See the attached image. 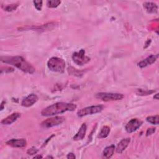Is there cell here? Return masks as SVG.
<instances>
[{"mask_svg":"<svg viewBox=\"0 0 159 159\" xmlns=\"http://www.w3.org/2000/svg\"><path fill=\"white\" fill-rule=\"evenodd\" d=\"M142 123V121L138 119H132L125 125V129L127 132L132 133L139 129Z\"/></svg>","mask_w":159,"mask_h":159,"instance_id":"obj_8","label":"cell"},{"mask_svg":"<svg viewBox=\"0 0 159 159\" xmlns=\"http://www.w3.org/2000/svg\"><path fill=\"white\" fill-rule=\"evenodd\" d=\"M155 92V90H145V89L143 90L142 89H138L136 91V94L140 96H146V95L151 94Z\"/></svg>","mask_w":159,"mask_h":159,"instance_id":"obj_20","label":"cell"},{"mask_svg":"<svg viewBox=\"0 0 159 159\" xmlns=\"http://www.w3.org/2000/svg\"><path fill=\"white\" fill-rule=\"evenodd\" d=\"M155 130H156V129H155V128H154V127L148 128V129L147 130V132H146V135H147V136H148V135H150L153 134L155 132Z\"/></svg>","mask_w":159,"mask_h":159,"instance_id":"obj_24","label":"cell"},{"mask_svg":"<svg viewBox=\"0 0 159 159\" xmlns=\"http://www.w3.org/2000/svg\"><path fill=\"white\" fill-rule=\"evenodd\" d=\"M86 129H87V127L86 124H83L81 125V126L80 127L78 132L76 134V135L73 137V140H82L86 134Z\"/></svg>","mask_w":159,"mask_h":159,"instance_id":"obj_14","label":"cell"},{"mask_svg":"<svg viewBox=\"0 0 159 159\" xmlns=\"http://www.w3.org/2000/svg\"><path fill=\"white\" fill-rule=\"evenodd\" d=\"M4 104H5V101H2L1 102V111H2L4 109Z\"/></svg>","mask_w":159,"mask_h":159,"instance_id":"obj_26","label":"cell"},{"mask_svg":"<svg viewBox=\"0 0 159 159\" xmlns=\"http://www.w3.org/2000/svg\"><path fill=\"white\" fill-rule=\"evenodd\" d=\"M19 6V4L18 3H14V4H8V5H4V6H2V8L7 12H11L13 11L14 10H16L17 7Z\"/></svg>","mask_w":159,"mask_h":159,"instance_id":"obj_19","label":"cell"},{"mask_svg":"<svg viewBox=\"0 0 159 159\" xmlns=\"http://www.w3.org/2000/svg\"><path fill=\"white\" fill-rule=\"evenodd\" d=\"M20 117V114L19 112H14L11 115L8 116L4 119H2L1 122L2 125H10L15 122L19 117Z\"/></svg>","mask_w":159,"mask_h":159,"instance_id":"obj_12","label":"cell"},{"mask_svg":"<svg viewBox=\"0 0 159 159\" xmlns=\"http://www.w3.org/2000/svg\"><path fill=\"white\" fill-rule=\"evenodd\" d=\"M115 146L114 145H111L106 147L102 152V156L105 158H110L114 154L115 150Z\"/></svg>","mask_w":159,"mask_h":159,"instance_id":"obj_16","label":"cell"},{"mask_svg":"<svg viewBox=\"0 0 159 159\" xmlns=\"http://www.w3.org/2000/svg\"><path fill=\"white\" fill-rule=\"evenodd\" d=\"M158 55H151L145 59L142 60L138 63V66L140 68H144L155 63L158 58Z\"/></svg>","mask_w":159,"mask_h":159,"instance_id":"obj_11","label":"cell"},{"mask_svg":"<svg viewBox=\"0 0 159 159\" xmlns=\"http://www.w3.org/2000/svg\"><path fill=\"white\" fill-rule=\"evenodd\" d=\"M37 152H38V150L36 148H35V147H32V148H29L28 150H27V153L29 154V155H35V154H36L37 153Z\"/></svg>","mask_w":159,"mask_h":159,"instance_id":"obj_23","label":"cell"},{"mask_svg":"<svg viewBox=\"0 0 159 159\" xmlns=\"http://www.w3.org/2000/svg\"><path fill=\"white\" fill-rule=\"evenodd\" d=\"M42 1H34L33 3L34 4V6L35 7V8L38 10V11H40L42 9Z\"/></svg>","mask_w":159,"mask_h":159,"instance_id":"obj_22","label":"cell"},{"mask_svg":"<svg viewBox=\"0 0 159 159\" xmlns=\"http://www.w3.org/2000/svg\"><path fill=\"white\" fill-rule=\"evenodd\" d=\"M104 106L102 105H95L84 107L77 112V116L80 117H84L88 115H91L96 113H99L102 111Z\"/></svg>","mask_w":159,"mask_h":159,"instance_id":"obj_5","label":"cell"},{"mask_svg":"<svg viewBox=\"0 0 159 159\" xmlns=\"http://www.w3.org/2000/svg\"><path fill=\"white\" fill-rule=\"evenodd\" d=\"M143 7L145 10L150 14L157 13L158 11L157 5L152 2H145L143 3Z\"/></svg>","mask_w":159,"mask_h":159,"instance_id":"obj_15","label":"cell"},{"mask_svg":"<svg viewBox=\"0 0 159 159\" xmlns=\"http://www.w3.org/2000/svg\"><path fill=\"white\" fill-rule=\"evenodd\" d=\"M76 108V105L75 104L59 102L43 109L41 111V115L42 116H52L67 111H73Z\"/></svg>","mask_w":159,"mask_h":159,"instance_id":"obj_2","label":"cell"},{"mask_svg":"<svg viewBox=\"0 0 159 159\" xmlns=\"http://www.w3.org/2000/svg\"><path fill=\"white\" fill-rule=\"evenodd\" d=\"M61 3L60 1H56V0H52V1H47V6L48 7L50 8H55L58 7Z\"/></svg>","mask_w":159,"mask_h":159,"instance_id":"obj_21","label":"cell"},{"mask_svg":"<svg viewBox=\"0 0 159 159\" xmlns=\"http://www.w3.org/2000/svg\"><path fill=\"white\" fill-rule=\"evenodd\" d=\"M38 99H39V98L36 94H30L22 100L21 102V105L23 107H29L33 106L38 101Z\"/></svg>","mask_w":159,"mask_h":159,"instance_id":"obj_9","label":"cell"},{"mask_svg":"<svg viewBox=\"0 0 159 159\" xmlns=\"http://www.w3.org/2000/svg\"><path fill=\"white\" fill-rule=\"evenodd\" d=\"M7 145H9L14 148H22L26 146L27 141L24 139H11L6 142Z\"/></svg>","mask_w":159,"mask_h":159,"instance_id":"obj_10","label":"cell"},{"mask_svg":"<svg viewBox=\"0 0 159 159\" xmlns=\"http://www.w3.org/2000/svg\"><path fill=\"white\" fill-rule=\"evenodd\" d=\"M110 127H108V126H104L101 131L99 132L98 135V137L99 138V139H104V138H106L107 137L109 133H110Z\"/></svg>","mask_w":159,"mask_h":159,"instance_id":"obj_17","label":"cell"},{"mask_svg":"<svg viewBox=\"0 0 159 159\" xmlns=\"http://www.w3.org/2000/svg\"><path fill=\"white\" fill-rule=\"evenodd\" d=\"M96 98L100 99L102 101H118L124 98V96L120 93H106L100 92L95 95Z\"/></svg>","mask_w":159,"mask_h":159,"instance_id":"obj_4","label":"cell"},{"mask_svg":"<svg viewBox=\"0 0 159 159\" xmlns=\"http://www.w3.org/2000/svg\"><path fill=\"white\" fill-rule=\"evenodd\" d=\"M146 120L152 124L158 125L159 124V116L158 114L155 116H148L146 118Z\"/></svg>","mask_w":159,"mask_h":159,"instance_id":"obj_18","label":"cell"},{"mask_svg":"<svg viewBox=\"0 0 159 159\" xmlns=\"http://www.w3.org/2000/svg\"><path fill=\"white\" fill-rule=\"evenodd\" d=\"M65 117L63 116H55L47 119L41 123V126L43 128H50L54 126L58 125L65 121Z\"/></svg>","mask_w":159,"mask_h":159,"instance_id":"obj_7","label":"cell"},{"mask_svg":"<svg viewBox=\"0 0 159 159\" xmlns=\"http://www.w3.org/2000/svg\"><path fill=\"white\" fill-rule=\"evenodd\" d=\"M42 158V157L41 155H37L34 157V158Z\"/></svg>","mask_w":159,"mask_h":159,"instance_id":"obj_28","label":"cell"},{"mask_svg":"<svg viewBox=\"0 0 159 159\" xmlns=\"http://www.w3.org/2000/svg\"><path fill=\"white\" fill-rule=\"evenodd\" d=\"M72 59L75 63L80 66L86 64L90 61V58L85 55V51L83 49H81L79 52H74L72 55Z\"/></svg>","mask_w":159,"mask_h":159,"instance_id":"obj_6","label":"cell"},{"mask_svg":"<svg viewBox=\"0 0 159 159\" xmlns=\"http://www.w3.org/2000/svg\"><path fill=\"white\" fill-rule=\"evenodd\" d=\"M153 99H157V100L158 99V93H157V94H155L154 95Z\"/></svg>","mask_w":159,"mask_h":159,"instance_id":"obj_27","label":"cell"},{"mask_svg":"<svg viewBox=\"0 0 159 159\" xmlns=\"http://www.w3.org/2000/svg\"><path fill=\"white\" fill-rule=\"evenodd\" d=\"M1 61L3 63L14 66L26 73L33 74L35 71V68L21 56L1 57Z\"/></svg>","mask_w":159,"mask_h":159,"instance_id":"obj_1","label":"cell"},{"mask_svg":"<svg viewBox=\"0 0 159 159\" xmlns=\"http://www.w3.org/2000/svg\"><path fill=\"white\" fill-rule=\"evenodd\" d=\"M66 158H68V159H69V158H70V159H74V158H76V157H75V155L74 153H69L67 155Z\"/></svg>","mask_w":159,"mask_h":159,"instance_id":"obj_25","label":"cell"},{"mask_svg":"<svg viewBox=\"0 0 159 159\" xmlns=\"http://www.w3.org/2000/svg\"><path fill=\"white\" fill-rule=\"evenodd\" d=\"M47 66L52 71L62 73L65 71V62L60 58L52 57L47 62Z\"/></svg>","mask_w":159,"mask_h":159,"instance_id":"obj_3","label":"cell"},{"mask_svg":"<svg viewBox=\"0 0 159 159\" xmlns=\"http://www.w3.org/2000/svg\"><path fill=\"white\" fill-rule=\"evenodd\" d=\"M130 142V138H125L120 140V142L117 144L116 148H115L116 152L117 153H122L127 147Z\"/></svg>","mask_w":159,"mask_h":159,"instance_id":"obj_13","label":"cell"}]
</instances>
